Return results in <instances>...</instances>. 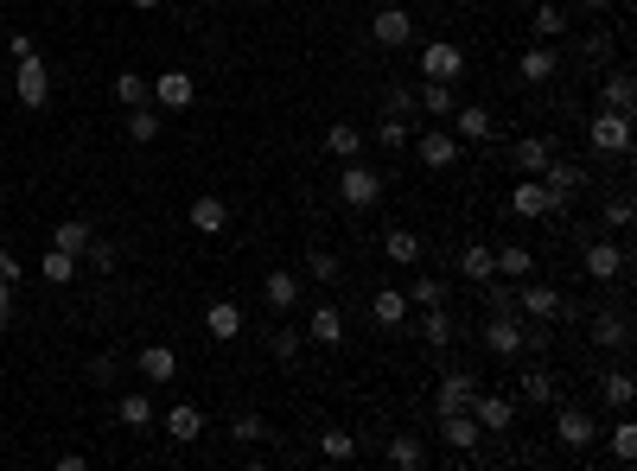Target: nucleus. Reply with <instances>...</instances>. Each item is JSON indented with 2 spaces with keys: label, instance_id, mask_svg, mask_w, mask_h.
<instances>
[{
  "label": "nucleus",
  "instance_id": "1",
  "mask_svg": "<svg viewBox=\"0 0 637 471\" xmlns=\"http://www.w3.org/2000/svg\"><path fill=\"white\" fill-rule=\"evenodd\" d=\"M338 198H344V211H370V204L383 198V172L364 166V160H344V172H338Z\"/></svg>",
  "mask_w": 637,
  "mask_h": 471
},
{
  "label": "nucleus",
  "instance_id": "2",
  "mask_svg": "<svg viewBox=\"0 0 637 471\" xmlns=\"http://www.w3.org/2000/svg\"><path fill=\"white\" fill-rule=\"evenodd\" d=\"M587 147L593 153H631V115H618V109H593V121H587Z\"/></svg>",
  "mask_w": 637,
  "mask_h": 471
},
{
  "label": "nucleus",
  "instance_id": "3",
  "mask_svg": "<svg viewBox=\"0 0 637 471\" xmlns=\"http://www.w3.org/2000/svg\"><path fill=\"white\" fill-rule=\"evenodd\" d=\"M459 77H466V51H459L453 39L421 45V83H459Z\"/></svg>",
  "mask_w": 637,
  "mask_h": 471
},
{
  "label": "nucleus",
  "instance_id": "4",
  "mask_svg": "<svg viewBox=\"0 0 637 471\" xmlns=\"http://www.w3.org/2000/svg\"><path fill=\"white\" fill-rule=\"evenodd\" d=\"M13 96H20L26 109H45L51 102V71H45L39 51H32V58H13Z\"/></svg>",
  "mask_w": 637,
  "mask_h": 471
},
{
  "label": "nucleus",
  "instance_id": "5",
  "mask_svg": "<svg viewBox=\"0 0 637 471\" xmlns=\"http://www.w3.org/2000/svg\"><path fill=\"white\" fill-rule=\"evenodd\" d=\"M415 153H421V166H427V172H446V166H459L466 141H459V134L446 128V121H434V128H427L421 141H415Z\"/></svg>",
  "mask_w": 637,
  "mask_h": 471
},
{
  "label": "nucleus",
  "instance_id": "6",
  "mask_svg": "<svg viewBox=\"0 0 637 471\" xmlns=\"http://www.w3.org/2000/svg\"><path fill=\"white\" fill-rule=\"evenodd\" d=\"M516 312H523L529 325H555L561 319V293L548 281H529V274H523V287H516Z\"/></svg>",
  "mask_w": 637,
  "mask_h": 471
},
{
  "label": "nucleus",
  "instance_id": "7",
  "mask_svg": "<svg viewBox=\"0 0 637 471\" xmlns=\"http://www.w3.org/2000/svg\"><path fill=\"white\" fill-rule=\"evenodd\" d=\"M485 351L491 357H523V312H491L485 319Z\"/></svg>",
  "mask_w": 637,
  "mask_h": 471
},
{
  "label": "nucleus",
  "instance_id": "8",
  "mask_svg": "<svg viewBox=\"0 0 637 471\" xmlns=\"http://www.w3.org/2000/svg\"><path fill=\"white\" fill-rule=\"evenodd\" d=\"M580 268H587V281H625V268H631V261H625V249H618V242L599 236V242H587Z\"/></svg>",
  "mask_w": 637,
  "mask_h": 471
},
{
  "label": "nucleus",
  "instance_id": "9",
  "mask_svg": "<svg viewBox=\"0 0 637 471\" xmlns=\"http://www.w3.org/2000/svg\"><path fill=\"white\" fill-rule=\"evenodd\" d=\"M555 440L567 446V452H587L593 440H599V421L587 408H555Z\"/></svg>",
  "mask_w": 637,
  "mask_h": 471
},
{
  "label": "nucleus",
  "instance_id": "10",
  "mask_svg": "<svg viewBox=\"0 0 637 471\" xmlns=\"http://www.w3.org/2000/svg\"><path fill=\"white\" fill-rule=\"evenodd\" d=\"M370 39L376 45H408V39H415V13H408V7H376L370 13Z\"/></svg>",
  "mask_w": 637,
  "mask_h": 471
},
{
  "label": "nucleus",
  "instance_id": "11",
  "mask_svg": "<svg viewBox=\"0 0 637 471\" xmlns=\"http://www.w3.org/2000/svg\"><path fill=\"white\" fill-rule=\"evenodd\" d=\"M446 128H453V134H459V141H466V147H485L491 134H497V115H491V109H478V102H459Z\"/></svg>",
  "mask_w": 637,
  "mask_h": 471
},
{
  "label": "nucleus",
  "instance_id": "12",
  "mask_svg": "<svg viewBox=\"0 0 637 471\" xmlns=\"http://www.w3.org/2000/svg\"><path fill=\"white\" fill-rule=\"evenodd\" d=\"M147 90H153V102H160V109H172V115H179V109H192L198 83H192V71H160V77L147 83Z\"/></svg>",
  "mask_w": 637,
  "mask_h": 471
},
{
  "label": "nucleus",
  "instance_id": "13",
  "mask_svg": "<svg viewBox=\"0 0 637 471\" xmlns=\"http://www.w3.org/2000/svg\"><path fill=\"white\" fill-rule=\"evenodd\" d=\"M593 344H599V351H625V344H631V312L625 306H606V312H593Z\"/></svg>",
  "mask_w": 637,
  "mask_h": 471
},
{
  "label": "nucleus",
  "instance_id": "14",
  "mask_svg": "<svg viewBox=\"0 0 637 471\" xmlns=\"http://www.w3.org/2000/svg\"><path fill=\"white\" fill-rule=\"evenodd\" d=\"M548 160H555V141H548V134H523V141L510 147V166L523 172V179H542Z\"/></svg>",
  "mask_w": 637,
  "mask_h": 471
},
{
  "label": "nucleus",
  "instance_id": "15",
  "mask_svg": "<svg viewBox=\"0 0 637 471\" xmlns=\"http://www.w3.org/2000/svg\"><path fill=\"white\" fill-rule=\"evenodd\" d=\"M472 421L485 433H510L516 427V401L510 395H472Z\"/></svg>",
  "mask_w": 637,
  "mask_h": 471
},
{
  "label": "nucleus",
  "instance_id": "16",
  "mask_svg": "<svg viewBox=\"0 0 637 471\" xmlns=\"http://www.w3.org/2000/svg\"><path fill=\"white\" fill-rule=\"evenodd\" d=\"M516 77L523 83H555L561 77V51L555 45H529L523 58H516Z\"/></svg>",
  "mask_w": 637,
  "mask_h": 471
},
{
  "label": "nucleus",
  "instance_id": "17",
  "mask_svg": "<svg viewBox=\"0 0 637 471\" xmlns=\"http://www.w3.org/2000/svg\"><path fill=\"white\" fill-rule=\"evenodd\" d=\"M204 331H211L217 344H236V338H243V306H236V300H211V306H204Z\"/></svg>",
  "mask_w": 637,
  "mask_h": 471
},
{
  "label": "nucleus",
  "instance_id": "18",
  "mask_svg": "<svg viewBox=\"0 0 637 471\" xmlns=\"http://www.w3.org/2000/svg\"><path fill=\"white\" fill-rule=\"evenodd\" d=\"M599 109H618V115H631V109H637V83H631L625 64H612L606 83H599Z\"/></svg>",
  "mask_w": 637,
  "mask_h": 471
},
{
  "label": "nucleus",
  "instance_id": "19",
  "mask_svg": "<svg viewBox=\"0 0 637 471\" xmlns=\"http://www.w3.org/2000/svg\"><path fill=\"white\" fill-rule=\"evenodd\" d=\"M440 433H446V446H453V452H478V440H485V427L472 421V408L440 414Z\"/></svg>",
  "mask_w": 637,
  "mask_h": 471
},
{
  "label": "nucleus",
  "instance_id": "20",
  "mask_svg": "<svg viewBox=\"0 0 637 471\" xmlns=\"http://www.w3.org/2000/svg\"><path fill=\"white\" fill-rule=\"evenodd\" d=\"M510 211L523 217V223H542V217H548V185H542V179H516Z\"/></svg>",
  "mask_w": 637,
  "mask_h": 471
},
{
  "label": "nucleus",
  "instance_id": "21",
  "mask_svg": "<svg viewBox=\"0 0 637 471\" xmlns=\"http://www.w3.org/2000/svg\"><path fill=\"white\" fill-rule=\"evenodd\" d=\"M472 395H478V382H472L466 370H446V376H440V389H434V408H440V414L472 408Z\"/></svg>",
  "mask_w": 637,
  "mask_h": 471
},
{
  "label": "nucleus",
  "instance_id": "22",
  "mask_svg": "<svg viewBox=\"0 0 637 471\" xmlns=\"http://www.w3.org/2000/svg\"><path fill=\"white\" fill-rule=\"evenodd\" d=\"M383 255L395 261V268H415V261H421V236L408 230V223H389V230H383Z\"/></svg>",
  "mask_w": 637,
  "mask_h": 471
},
{
  "label": "nucleus",
  "instance_id": "23",
  "mask_svg": "<svg viewBox=\"0 0 637 471\" xmlns=\"http://www.w3.org/2000/svg\"><path fill=\"white\" fill-rule=\"evenodd\" d=\"M262 300H268L274 312H294V306H300V274H294V268H274L268 281H262Z\"/></svg>",
  "mask_w": 637,
  "mask_h": 471
},
{
  "label": "nucleus",
  "instance_id": "24",
  "mask_svg": "<svg viewBox=\"0 0 637 471\" xmlns=\"http://www.w3.org/2000/svg\"><path fill=\"white\" fill-rule=\"evenodd\" d=\"M306 338L325 344V351H338V344H344V312H338V306H313V319H306Z\"/></svg>",
  "mask_w": 637,
  "mask_h": 471
},
{
  "label": "nucleus",
  "instance_id": "25",
  "mask_svg": "<svg viewBox=\"0 0 637 471\" xmlns=\"http://www.w3.org/2000/svg\"><path fill=\"white\" fill-rule=\"evenodd\" d=\"M516 395H523V401H536V408H548V401H555L561 389H555V376H548V363H529V370L516 376Z\"/></svg>",
  "mask_w": 637,
  "mask_h": 471
},
{
  "label": "nucleus",
  "instance_id": "26",
  "mask_svg": "<svg viewBox=\"0 0 637 471\" xmlns=\"http://www.w3.org/2000/svg\"><path fill=\"white\" fill-rule=\"evenodd\" d=\"M192 230L198 236H223L230 230V204L223 198H192Z\"/></svg>",
  "mask_w": 637,
  "mask_h": 471
},
{
  "label": "nucleus",
  "instance_id": "27",
  "mask_svg": "<svg viewBox=\"0 0 637 471\" xmlns=\"http://www.w3.org/2000/svg\"><path fill=\"white\" fill-rule=\"evenodd\" d=\"M370 319L383 325V331H402V325H408V293L383 287V293H376V300H370Z\"/></svg>",
  "mask_w": 637,
  "mask_h": 471
},
{
  "label": "nucleus",
  "instance_id": "28",
  "mask_svg": "<svg viewBox=\"0 0 637 471\" xmlns=\"http://www.w3.org/2000/svg\"><path fill=\"white\" fill-rule=\"evenodd\" d=\"M491 268L504 274V281H523V274H536V255H529L523 242H504V249H491Z\"/></svg>",
  "mask_w": 637,
  "mask_h": 471
},
{
  "label": "nucleus",
  "instance_id": "29",
  "mask_svg": "<svg viewBox=\"0 0 637 471\" xmlns=\"http://www.w3.org/2000/svg\"><path fill=\"white\" fill-rule=\"evenodd\" d=\"M415 102H421V115H434V121H453V109H459L453 83H421V90H415Z\"/></svg>",
  "mask_w": 637,
  "mask_h": 471
},
{
  "label": "nucleus",
  "instance_id": "30",
  "mask_svg": "<svg viewBox=\"0 0 637 471\" xmlns=\"http://www.w3.org/2000/svg\"><path fill=\"white\" fill-rule=\"evenodd\" d=\"M325 153H332V160H357V153H364V128L332 121V128H325Z\"/></svg>",
  "mask_w": 637,
  "mask_h": 471
},
{
  "label": "nucleus",
  "instance_id": "31",
  "mask_svg": "<svg viewBox=\"0 0 637 471\" xmlns=\"http://www.w3.org/2000/svg\"><path fill=\"white\" fill-rule=\"evenodd\" d=\"M574 51H580V58H587V64H618V39H612L606 26L580 32V39H574Z\"/></svg>",
  "mask_w": 637,
  "mask_h": 471
},
{
  "label": "nucleus",
  "instance_id": "32",
  "mask_svg": "<svg viewBox=\"0 0 637 471\" xmlns=\"http://www.w3.org/2000/svg\"><path fill=\"white\" fill-rule=\"evenodd\" d=\"M166 433H172V440H185V446H192L198 433H204V408H198V401H179V408L166 414Z\"/></svg>",
  "mask_w": 637,
  "mask_h": 471
},
{
  "label": "nucleus",
  "instance_id": "33",
  "mask_svg": "<svg viewBox=\"0 0 637 471\" xmlns=\"http://www.w3.org/2000/svg\"><path fill=\"white\" fill-rule=\"evenodd\" d=\"M172 376H179L172 344H147V351H141V382H172Z\"/></svg>",
  "mask_w": 637,
  "mask_h": 471
},
{
  "label": "nucleus",
  "instance_id": "34",
  "mask_svg": "<svg viewBox=\"0 0 637 471\" xmlns=\"http://www.w3.org/2000/svg\"><path fill=\"white\" fill-rule=\"evenodd\" d=\"M453 268L466 274L472 287H485L491 274H497V268H491V249H485V242H466V249H459V261H453Z\"/></svg>",
  "mask_w": 637,
  "mask_h": 471
},
{
  "label": "nucleus",
  "instance_id": "35",
  "mask_svg": "<svg viewBox=\"0 0 637 471\" xmlns=\"http://www.w3.org/2000/svg\"><path fill=\"white\" fill-rule=\"evenodd\" d=\"M408 141H415V121H408V115H389V109H383V121H376V147L402 153Z\"/></svg>",
  "mask_w": 637,
  "mask_h": 471
},
{
  "label": "nucleus",
  "instance_id": "36",
  "mask_svg": "<svg viewBox=\"0 0 637 471\" xmlns=\"http://www.w3.org/2000/svg\"><path fill=\"white\" fill-rule=\"evenodd\" d=\"M51 249H64V255L83 261V249H90V223H83V217H64L58 230H51Z\"/></svg>",
  "mask_w": 637,
  "mask_h": 471
},
{
  "label": "nucleus",
  "instance_id": "37",
  "mask_svg": "<svg viewBox=\"0 0 637 471\" xmlns=\"http://www.w3.org/2000/svg\"><path fill=\"white\" fill-rule=\"evenodd\" d=\"M421 338L434 344V351H446V344L459 338V325H453V312L446 306H427V319H421Z\"/></svg>",
  "mask_w": 637,
  "mask_h": 471
},
{
  "label": "nucleus",
  "instance_id": "38",
  "mask_svg": "<svg viewBox=\"0 0 637 471\" xmlns=\"http://www.w3.org/2000/svg\"><path fill=\"white\" fill-rule=\"evenodd\" d=\"M529 26H536V39H542V45H555L561 32H567V7H555V0H542V7L529 13Z\"/></svg>",
  "mask_w": 637,
  "mask_h": 471
},
{
  "label": "nucleus",
  "instance_id": "39",
  "mask_svg": "<svg viewBox=\"0 0 637 471\" xmlns=\"http://www.w3.org/2000/svg\"><path fill=\"white\" fill-rule=\"evenodd\" d=\"M421 459H427V446L415 440V433H395L389 440V465L395 471H421Z\"/></svg>",
  "mask_w": 637,
  "mask_h": 471
},
{
  "label": "nucleus",
  "instance_id": "40",
  "mask_svg": "<svg viewBox=\"0 0 637 471\" xmlns=\"http://www.w3.org/2000/svg\"><path fill=\"white\" fill-rule=\"evenodd\" d=\"M599 395H606L612 408L625 414V408H631V395H637V382H631V370H606V376H599Z\"/></svg>",
  "mask_w": 637,
  "mask_h": 471
},
{
  "label": "nucleus",
  "instance_id": "41",
  "mask_svg": "<svg viewBox=\"0 0 637 471\" xmlns=\"http://www.w3.org/2000/svg\"><path fill=\"white\" fill-rule=\"evenodd\" d=\"M122 128H128V141H134V147H147V141H160V115H153V109H147V102H141V109H128V121H122Z\"/></svg>",
  "mask_w": 637,
  "mask_h": 471
},
{
  "label": "nucleus",
  "instance_id": "42",
  "mask_svg": "<svg viewBox=\"0 0 637 471\" xmlns=\"http://www.w3.org/2000/svg\"><path fill=\"white\" fill-rule=\"evenodd\" d=\"M306 274H313L319 287H338V281H344V261H338L332 249H313V255H306Z\"/></svg>",
  "mask_w": 637,
  "mask_h": 471
},
{
  "label": "nucleus",
  "instance_id": "43",
  "mask_svg": "<svg viewBox=\"0 0 637 471\" xmlns=\"http://www.w3.org/2000/svg\"><path fill=\"white\" fill-rule=\"evenodd\" d=\"M115 414H122V427H134V433H147L153 421H160V414H153V401H147V395H122V408H115Z\"/></svg>",
  "mask_w": 637,
  "mask_h": 471
},
{
  "label": "nucleus",
  "instance_id": "44",
  "mask_svg": "<svg viewBox=\"0 0 637 471\" xmlns=\"http://www.w3.org/2000/svg\"><path fill=\"white\" fill-rule=\"evenodd\" d=\"M39 274H45V281H51V287H71V281H77V255H64V249H51V255L39 261Z\"/></svg>",
  "mask_w": 637,
  "mask_h": 471
},
{
  "label": "nucleus",
  "instance_id": "45",
  "mask_svg": "<svg viewBox=\"0 0 637 471\" xmlns=\"http://www.w3.org/2000/svg\"><path fill=\"white\" fill-rule=\"evenodd\" d=\"M612 459H618V465L637 459V421H625V414L612 421Z\"/></svg>",
  "mask_w": 637,
  "mask_h": 471
},
{
  "label": "nucleus",
  "instance_id": "46",
  "mask_svg": "<svg viewBox=\"0 0 637 471\" xmlns=\"http://www.w3.org/2000/svg\"><path fill=\"white\" fill-rule=\"evenodd\" d=\"M319 452H325V459H351V452H357V433H351V427H325V433H319Z\"/></svg>",
  "mask_w": 637,
  "mask_h": 471
},
{
  "label": "nucleus",
  "instance_id": "47",
  "mask_svg": "<svg viewBox=\"0 0 637 471\" xmlns=\"http://www.w3.org/2000/svg\"><path fill=\"white\" fill-rule=\"evenodd\" d=\"M115 102H122V109H141V102H147V77L122 71V77H115Z\"/></svg>",
  "mask_w": 637,
  "mask_h": 471
},
{
  "label": "nucleus",
  "instance_id": "48",
  "mask_svg": "<svg viewBox=\"0 0 637 471\" xmlns=\"http://www.w3.org/2000/svg\"><path fill=\"white\" fill-rule=\"evenodd\" d=\"M300 344H306V331H300V325H281V331L268 338V351L281 357V363H294V357H300Z\"/></svg>",
  "mask_w": 637,
  "mask_h": 471
},
{
  "label": "nucleus",
  "instance_id": "49",
  "mask_svg": "<svg viewBox=\"0 0 637 471\" xmlns=\"http://www.w3.org/2000/svg\"><path fill=\"white\" fill-rule=\"evenodd\" d=\"M230 440H236V446L268 440V421H262V414H236V421H230Z\"/></svg>",
  "mask_w": 637,
  "mask_h": 471
},
{
  "label": "nucleus",
  "instance_id": "50",
  "mask_svg": "<svg viewBox=\"0 0 637 471\" xmlns=\"http://www.w3.org/2000/svg\"><path fill=\"white\" fill-rule=\"evenodd\" d=\"M408 306H421V312H427V306H446V287L434 281V274H421V281L408 287Z\"/></svg>",
  "mask_w": 637,
  "mask_h": 471
},
{
  "label": "nucleus",
  "instance_id": "51",
  "mask_svg": "<svg viewBox=\"0 0 637 471\" xmlns=\"http://www.w3.org/2000/svg\"><path fill=\"white\" fill-rule=\"evenodd\" d=\"M383 109H389V115H408V121H415V115H421V102H415V90H408V83H395Z\"/></svg>",
  "mask_w": 637,
  "mask_h": 471
},
{
  "label": "nucleus",
  "instance_id": "52",
  "mask_svg": "<svg viewBox=\"0 0 637 471\" xmlns=\"http://www.w3.org/2000/svg\"><path fill=\"white\" fill-rule=\"evenodd\" d=\"M625 223H631V191H618L606 204V223H599V230H625Z\"/></svg>",
  "mask_w": 637,
  "mask_h": 471
},
{
  "label": "nucleus",
  "instance_id": "53",
  "mask_svg": "<svg viewBox=\"0 0 637 471\" xmlns=\"http://www.w3.org/2000/svg\"><path fill=\"white\" fill-rule=\"evenodd\" d=\"M83 261H90L96 274H115V249H109V242H96V236H90V249H83Z\"/></svg>",
  "mask_w": 637,
  "mask_h": 471
},
{
  "label": "nucleus",
  "instance_id": "54",
  "mask_svg": "<svg viewBox=\"0 0 637 471\" xmlns=\"http://www.w3.org/2000/svg\"><path fill=\"white\" fill-rule=\"evenodd\" d=\"M90 382H96V389H109V382H115V357H90Z\"/></svg>",
  "mask_w": 637,
  "mask_h": 471
},
{
  "label": "nucleus",
  "instance_id": "55",
  "mask_svg": "<svg viewBox=\"0 0 637 471\" xmlns=\"http://www.w3.org/2000/svg\"><path fill=\"white\" fill-rule=\"evenodd\" d=\"M7 58H32V32H7Z\"/></svg>",
  "mask_w": 637,
  "mask_h": 471
},
{
  "label": "nucleus",
  "instance_id": "56",
  "mask_svg": "<svg viewBox=\"0 0 637 471\" xmlns=\"http://www.w3.org/2000/svg\"><path fill=\"white\" fill-rule=\"evenodd\" d=\"M0 281H20V261H13V249H0Z\"/></svg>",
  "mask_w": 637,
  "mask_h": 471
},
{
  "label": "nucleus",
  "instance_id": "57",
  "mask_svg": "<svg viewBox=\"0 0 637 471\" xmlns=\"http://www.w3.org/2000/svg\"><path fill=\"white\" fill-rule=\"evenodd\" d=\"M580 7H587V13H599V20H606V13H612V7H625V0H580Z\"/></svg>",
  "mask_w": 637,
  "mask_h": 471
},
{
  "label": "nucleus",
  "instance_id": "58",
  "mask_svg": "<svg viewBox=\"0 0 637 471\" xmlns=\"http://www.w3.org/2000/svg\"><path fill=\"white\" fill-rule=\"evenodd\" d=\"M128 7H134V13H153V7H160V0H128Z\"/></svg>",
  "mask_w": 637,
  "mask_h": 471
},
{
  "label": "nucleus",
  "instance_id": "59",
  "mask_svg": "<svg viewBox=\"0 0 637 471\" xmlns=\"http://www.w3.org/2000/svg\"><path fill=\"white\" fill-rule=\"evenodd\" d=\"M13 90V71H0V96H7Z\"/></svg>",
  "mask_w": 637,
  "mask_h": 471
}]
</instances>
